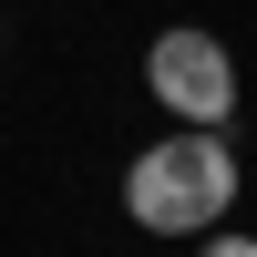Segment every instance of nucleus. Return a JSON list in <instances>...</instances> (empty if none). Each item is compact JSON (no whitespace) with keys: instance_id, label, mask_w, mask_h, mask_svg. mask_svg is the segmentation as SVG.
<instances>
[{"instance_id":"3","label":"nucleus","mask_w":257,"mask_h":257,"mask_svg":"<svg viewBox=\"0 0 257 257\" xmlns=\"http://www.w3.org/2000/svg\"><path fill=\"white\" fill-rule=\"evenodd\" d=\"M196 257H257V237H237V226H216V237H196Z\"/></svg>"},{"instance_id":"1","label":"nucleus","mask_w":257,"mask_h":257,"mask_svg":"<svg viewBox=\"0 0 257 257\" xmlns=\"http://www.w3.org/2000/svg\"><path fill=\"white\" fill-rule=\"evenodd\" d=\"M247 196V165L226 134H206V123H175V134H155L134 165H123V216L144 226V237H216L226 216H237Z\"/></svg>"},{"instance_id":"2","label":"nucleus","mask_w":257,"mask_h":257,"mask_svg":"<svg viewBox=\"0 0 257 257\" xmlns=\"http://www.w3.org/2000/svg\"><path fill=\"white\" fill-rule=\"evenodd\" d=\"M144 93H155L165 123H206V134H226L237 123V52H226L216 31H196V21H175V31L144 41Z\"/></svg>"}]
</instances>
